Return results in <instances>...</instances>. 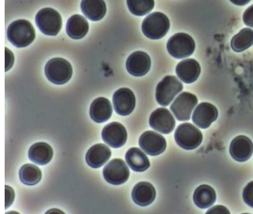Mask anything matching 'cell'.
Instances as JSON below:
<instances>
[{"instance_id":"obj_22","label":"cell","mask_w":253,"mask_h":214,"mask_svg":"<svg viewBox=\"0 0 253 214\" xmlns=\"http://www.w3.org/2000/svg\"><path fill=\"white\" fill-rule=\"evenodd\" d=\"M28 156L32 162L44 166L51 162L53 156V150L48 143L38 142L30 147Z\"/></svg>"},{"instance_id":"obj_14","label":"cell","mask_w":253,"mask_h":214,"mask_svg":"<svg viewBox=\"0 0 253 214\" xmlns=\"http://www.w3.org/2000/svg\"><path fill=\"white\" fill-rule=\"evenodd\" d=\"M219 112L211 103H200L194 110L193 122L200 128H209L212 123L217 120Z\"/></svg>"},{"instance_id":"obj_3","label":"cell","mask_w":253,"mask_h":214,"mask_svg":"<svg viewBox=\"0 0 253 214\" xmlns=\"http://www.w3.org/2000/svg\"><path fill=\"white\" fill-rule=\"evenodd\" d=\"M70 63L63 58H52L45 66V75L54 85H65L72 77Z\"/></svg>"},{"instance_id":"obj_8","label":"cell","mask_w":253,"mask_h":214,"mask_svg":"<svg viewBox=\"0 0 253 214\" xmlns=\"http://www.w3.org/2000/svg\"><path fill=\"white\" fill-rule=\"evenodd\" d=\"M198 99L194 94L184 92L181 93L171 104V112L178 121L190 120L192 112L197 105Z\"/></svg>"},{"instance_id":"obj_16","label":"cell","mask_w":253,"mask_h":214,"mask_svg":"<svg viewBox=\"0 0 253 214\" xmlns=\"http://www.w3.org/2000/svg\"><path fill=\"white\" fill-rule=\"evenodd\" d=\"M229 151L236 161L246 162L253 155V141L246 136H238L232 140Z\"/></svg>"},{"instance_id":"obj_9","label":"cell","mask_w":253,"mask_h":214,"mask_svg":"<svg viewBox=\"0 0 253 214\" xmlns=\"http://www.w3.org/2000/svg\"><path fill=\"white\" fill-rule=\"evenodd\" d=\"M103 175L105 180L110 184L120 185L126 182L130 171L124 160L113 159L104 168Z\"/></svg>"},{"instance_id":"obj_31","label":"cell","mask_w":253,"mask_h":214,"mask_svg":"<svg viewBox=\"0 0 253 214\" xmlns=\"http://www.w3.org/2000/svg\"><path fill=\"white\" fill-rule=\"evenodd\" d=\"M14 200V191L9 186H6V208H9Z\"/></svg>"},{"instance_id":"obj_30","label":"cell","mask_w":253,"mask_h":214,"mask_svg":"<svg viewBox=\"0 0 253 214\" xmlns=\"http://www.w3.org/2000/svg\"><path fill=\"white\" fill-rule=\"evenodd\" d=\"M243 21H244L245 25L253 28V5L245 10L244 14H243Z\"/></svg>"},{"instance_id":"obj_15","label":"cell","mask_w":253,"mask_h":214,"mask_svg":"<svg viewBox=\"0 0 253 214\" xmlns=\"http://www.w3.org/2000/svg\"><path fill=\"white\" fill-rule=\"evenodd\" d=\"M152 66L151 57L144 51L133 52L126 61L127 71L135 77L146 75Z\"/></svg>"},{"instance_id":"obj_21","label":"cell","mask_w":253,"mask_h":214,"mask_svg":"<svg viewBox=\"0 0 253 214\" xmlns=\"http://www.w3.org/2000/svg\"><path fill=\"white\" fill-rule=\"evenodd\" d=\"M81 9L86 17L94 22L105 17L107 12V6L104 0H83Z\"/></svg>"},{"instance_id":"obj_27","label":"cell","mask_w":253,"mask_h":214,"mask_svg":"<svg viewBox=\"0 0 253 214\" xmlns=\"http://www.w3.org/2000/svg\"><path fill=\"white\" fill-rule=\"evenodd\" d=\"M20 180L26 185L38 184L42 177V171L35 165L26 164L24 165L19 172Z\"/></svg>"},{"instance_id":"obj_10","label":"cell","mask_w":253,"mask_h":214,"mask_svg":"<svg viewBox=\"0 0 253 214\" xmlns=\"http://www.w3.org/2000/svg\"><path fill=\"white\" fill-rule=\"evenodd\" d=\"M138 143L141 150L152 156L163 154L167 149L166 138L154 131H147L143 133Z\"/></svg>"},{"instance_id":"obj_19","label":"cell","mask_w":253,"mask_h":214,"mask_svg":"<svg viewBox=\"0 0 253 214\" xmlns=\"http://www.w3.org/2000/svg\"><path fill=\"white\" fill-rule=\"evenodd\" d=\"M111 156V151L105 144H95L91 147L86 154V162L93 168L99 169L107 163Z\"/></svg>"},{"instance_id":"obj_33","label":"cell","mask_w":253,"mask_h":214,"mask_svg":"<svg viewBox=\"0 0 253 214\" xmlns=\"http://www.w3.org/2000/svg\"><path fill=\"white\" fill-rule=\"evenodd\" d=\"M6 71L9 70L11 68V66L13 65L14 62V56L12 55L11 51H9V49H6Z\"/></svg>"},{"instance_id":"obj_29","label":"cell","mask_w":253,"mask_h":214,"mask_svg":"<svg viewBox=\"0 0 253 214\" xmlns=\"http://www.w3.org/2000/svg\"><path fill=\"white\" fill-rule=\"evenodd\" d=\"M243 199L247 205L253 208V180L249 182L243 191Z\"/></svg>"},{"instance_id":"obj_32","label":"cell","mask_w":253,"mask_h":214,"mask_svg":"<svg viewBox=\"0 0 253 214\" xmlns=\"http://www.w3.org/2000/svg\"><path fill=\"white\" fill-rule=\"evenodd\" d=\"M230 214V212L223 206H215L207 212V214Z\"/></svg>"},{"instance_id":"obj_12","label":"cell","mask_w":253,"mask_h":214,"mask_svg":"<svg viewBox=\"0 0 253 214\" xmlns=\"http://www.w3.org/2000/svg\"><path fill=\"white\" fill-rule=\"evenodd\" d=\"M113 106L119 115L127 116L134 112L135 107V94L128 88H121L113 94Z\"/></svg>"},{"instance_id":"obj_11","label":"cell","mask_w":253,"mask_h":214,"mask_svg":"<svg viewBox=\"0 0 253 214\" xmlns=\"http://www.w3.org/2000/svg\"><path fill=\"white\" fill-rule=\"evenodd\" d=\"M150 126L162 134H169L175 129L176 120L168 109L160 108L151 114Z\"/></svg>"},{"instance_id":"obj_26","label":"cell","mask_w":253,"mask_h":214,"mask_svg":"<svg viewBox=\"0 0 253 214\" xmlns=\"http://www.w3.org/2000/svg\"><path fill=\"white\" fill-rule=\"evenodd\" d=\"M253 45V30L243 28L232 39L231 47L236 52H241Z\"/></svg>"},{"instance_id":"obj_6","label":"cell","mask_w":253,"mask_h":214,"mask_svg":"<svg viewBox=\"0 0 253 214\" xmlns=\"http://www.w3.org/2000/svg\"><path fill=\"white\" fill-rule=\"evenodd\" d=\"M195 43L190 35L177 33L168 42V51L170 55L177 59H184L194 53Z\"/></svg>"},{"instance_id":"obj_24","label":"cell","mask_w":253,"mask_h":214,"mask_svg":"<svg viewBox=\"0 0 253 214\" xmlns=\"http://www.w3.org/2000/svg\"><path fill=\"white\" fill-rule=\"evenodd\" d=\"M89 25L84 17L75 14L68 19L67 33L73 40H81L88 33Z\"/></svg>"},{"instance_id":"obj_18","label":"cell","mask_w":253,"mask_h":214,"mask_svg":"<svg viewBox=\"0 0 253 214\" xmlns=\"http://www.w3.org/2000/svg\"><path fill=\"white\" fill-rule=\"evenodd\" d=\"M156 191L152 183L141 181L132 191V198L135 204L141 207L151 205L155 200Z\"/></svg>"},{"instance_id":"obj_23","label":"cell","mask_w":253,"mask_h":214,"mask_svg":"<svg viewBox=\"0 0 253 214\" xmlns=\"http://www.w3.org/2000/svg\"><path fill=\"white\" fill-rule=\"evenodd\" d=\"M126 163L134 171L143 172L147 171L151 164L148 156L138 148H131L126 155Z\"/></svg>"},{"instance_id":"obj_7","label":"cell","mask_w":253,"mask_h":214,"mask_svg":"<svg viewBox=\"0 0 253 214\" xmlns=\"http://www.w3.org/2000/svg\"><path fill=\"white\" fill-rule=\"evenodd\" d=\"M182 90L183 86L177 78L169 75L164 78L156 87V100L162 106L167 107Z\"/></svg>"},{"instance_id":"obj_13","label":"cell","mask_w":253,"mask_h":214,"mask_svg":"<svg viewBox=\"0 0 253 214\" xmlns=\"http://www.w3.org/2000/svg\"><path fill=\"white\" fill-rule=\"evenodd\" d=\"M102 138L110 147L120 148L126 143V129L117 122L110 123L103 128Z\"/></svg>"},{"instance_id":"obj_34","label":"cell","mask_w":253,"mask_h":214,"mask_svg":"<svg viewBox=\"0 0 253 214\" xmlns=\"http://www.w3.org/2000/svg\"><path fill=\"white\" fill-rule=\"evenodd\" d=\"M230 1L237 6H245L251 2V0H230Z\"/></svg>"},{"instance_id":"obj_28","label":"cell","mask_w":253,"mask_h":214,"mask_svg":"<svg viewBox=\"0 0 253 214\" xmlns=\"http://www.w3.org/2000/svg\"><path fill=\"white\" fill-rule=\"evenodd\" d=\"M129 10L136 16H143L154 8V0H127Z\"/></svg>"},{"instance_id":"obj_20","label":"cell","mask_w":253,"mask_h":214,"mask_svg":"<svg viewBox=\"0 0 253 214\" xmlns=\"http://www.w3.org/2000/svg\"><path fill=\"white\" fill-rule=\"evenodd\" d=\"M112 115V106L106 97H98L93 100L90 108V116L95 123L101 124L110 119Z\"/></svg>"},{"instance_id":"obj_25","label":"cell","mask_w":253,"mask_h":214,"mask_svg":"<svg viewBox=\"0 0 253 214\" xmlns=\"http://www.w3.org/2000/svg\"><path fill=\"white\" fill-rule=\"evenodd\" d=\"M194 204L200 209H208L216 201V192L210 185H200L195 189Z\"/></svg>"},{"instance_id":"obj_4","label":"cell","mask_w":253,"mask_h":214,"mask_svg":"<svg viewBox=\"0 0 253 214\" xmlns=\"http://www.w3.org/2000/svg\"><path fill=\"white\" fill-rule=\"evenodd\" d=\"M175 140L177 145L184 150H194L202 143L201 131L190 123L179 125L175 132Z\"/></svg>"},{"instance_id":"obj_17","label":"cell","mask_w":253,"mask_h":214,"mask_svg":"<svg viewBox=\"0 0 253 214\" xmlns=\"http://www.w3.org/2000/svg\"><path fill=\"white\" fill-rule=\"evenodd\" d=\"M176 73L179 80L185 84H193L201 73L200 64L194 59H185L176 67Z\"/></svg>"},{"instance_id":"obj_1","label":"cell","mask_w":253,"mask_h":214,"mask_svg":"<svg viewBox=\"0 0 253 214\" xmlns=\"http://www.w3.org/2000/svg\"><path fill=\"white\" fill-rule=\"evenodd\" d=\"M7 37L9 43L17 48H25L34 42V26L27 20H17L8 27Z\"/></svg>"},{"instance_id":"obj_5","label":"cell","mask_w":253,"mask_h":214,"mask_svg":"<svg viewBox=\"0 0 253 214\" xmlns=\"http://www.w3.org/2000/svg\"><path fill=\"white\" fill-rule=\"evenodd\" d=\"M35 20L39 29L47 36H56L62 28V17L59 12L51 8L41 9Z\"/></svg>"},{"instance_id":"obj_2","label":"cell","mask_w":253,"mask_h":214,"mask_svg":"<svg viewBox=\"0 0 253 214\" xmlns=\"http://www.w3.org/2000/svg\"><path fill=\"white\" fill-rule=\"evenodd\" d=\"M170 22L166 14L162 12H153L145 18L142 24L143 34L151 40H160L168 34Z\"/></svg>"}]
</instances>
